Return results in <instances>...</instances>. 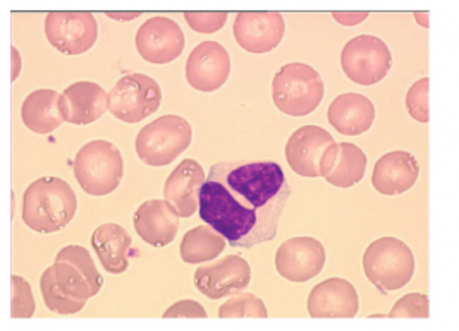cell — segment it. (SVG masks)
<instances>
[{"label": "cell", "instance_id": "cell-23", "mask_svg": "<svg viewBox=\"0 0 459 331\" xmlns=\"http://www.w3.org/2000/svg\"><path fill=\"white\" fill-rule=\"evenodd\" d=\"M327 119L337 132L344 136H359L374 125L376 106L359 93H344L329 106Z\"/></svg>", "mask_w": 459, "mask_h": 331}, {"label": "cell", "instance_id": "cell-4", "mask_svg": "<svg viewBox=\"0 0 459 331\" xmlns=\"http://www.w3.org/2000/svg\"><path fill=\"white\" fill-rule=\"evenodd\" d=\"M415 268L417 263L411 249L396 237L377 239L363 254L365 275L382 293L406 287L415 275Z\"/></svg>", "mask_w": 459, "mask_h": 331}, {"label": "cell", "instance_id": "cell-33", "mask_svg": "<svg viewBox=\"0 0 459 331\" xmlns=\"http://www.w3.org/2000/svg\"><path fill=\"white\" fill-rule=\"evenodd\" d=\"M164 318H209L207 310H204L196 301H179L176 304H172L164 314Z\"/></svg>", "mask_w": 459, "mask_h": 331}, {"label": "cell", "instance_id": "cell-36", "mask_svg": "<svg viewBox=\"0 0 459 331\" xmlns=\"http://www.w3.org/2000/svg\"><path fill=\"white\" fill-rule=\"evenodd\" d=\"M16 63V69L13 71V81L18 78V74H20V65H22V59H20V52L16 50V48H13V64Z\"/></svg>", "mask_w": 459, "mask_h": 331}, {"label": "cell", "instance_id": "cell-17", "mask_svg": "<svg viewBox=\"0 0 459 331\" xmlns=\"http://www.w3.org/2000/svg\"><path fill=\"white\" fill-rule=\"evenodd\" d=\"M179 213L168 199H150L134 211L136 233L152 248H166L179 232Z\"/></svg>", "mask_w": 459, "mask_h": 331}, {"label": "cell", "instance_id": "cell-3", "mask_svg": "<svg viewBox=\"0 0 459 331\" xmlns=\"http://www.w3.org/2000/svg\"><path fill=\"white\" fill-rule=\"evenodd\" d=\"M324 81L312 65L291 63L282 65L272 80V100L291 117L310 115L324 100Z\"/></svg>", "mask_w": 459, "mask_h": 331}, {"label": "cell", "instance_id": "cell-26", "mask_svg": "<svg viewBox=\"0 0 459 331\" xmlns=\"http://www.w3.org/2000/svg\"><path fill=\"white\" fill-rule=\"evenodd\" d=\"M228 244V239L210 225L191 228L181 242V259L186 265L207 263L219 258Z\"/></svg>", "mask_w": 459, "mask_h": 331}, {"label": "cell", "instance_id": "cell-6", "mask_svg": "<svg viewBox=\"0 0 459 331\" xmlns=\"http://www.w3.org/2000/svg\"><path fill=\"white\" fill-rule=\"evenodd\" d=\"M193 141V129L185 117L164 115L145 125L136 136V155L148 166H166L179 158Z\"/></svg>", "mask_w": 459, "mask_h": 331}, {"label": "cell", "instance_id": "cell-1", "mask_svg": "<svg viewBox=\"0 0 459 331\" xmlns=\"http://www.w3.org/2000/svg\"><path fill=\"white\" fill-rule=\"evenodd\" d=\"M291 196L277 162H219L200 192V218L232 248L250 249L275 239Z\"/></svg>", "mask_w": 459, "mask_h": 331}, {"label": "cell", "instance_id": "cell-9", "mask_svg": "<svg viewBox=\"0 0 459 331\" xmlns=\"http://www.w3.org/2000/svg\"><path fill=\"white\" fill-rule=\"evenodd\" d=\"M391 50L380 38L359 35L344 45L341 52V67L350 81L361 86L380 83L391 71Z\"/></svg>", "mask_w": 459, "mask_h": 331}, {"label": "cell", "instance_id": "cell-24", "mask_svg": "<svg viewBox=\"0 0 459 331\" xmlns=\"http://www.w3.org/2000/svg\"><path fill=\"white\" fill-rule=\"evenodd\" d=\"M131 244V235L117 224H104L95 228L91 235V246L102 267L112 275H121L129 268Z\"/></svg>", "mask_w": 459, "mask_h": 331}, {"label": "cell", "instance_id": "cell-15", "mask_svg": "<svg viewBox=\"0 0 459 331\" xmlns=\"http://www.w3.org/2000/svg\"><path fill=\"white\" fill-rule=\"evenodd\" d=\"M251 267L241 256H226L224 259L200 267L195 271L198 292L212 301L239 293L250 285Z\"/></svg>", "mask_w": 459, "mask_h": 331}, {"label": "cell", "instance_id": "cell-7", "mask_svg": "<svg viewBox=\"0 0 459 331\" xmlns=\"http://www.w3.org/2000/svg\"><path fill=\"white\" fill-rule=\"evenodd\" d=\"M40 292L47 310L59 316L76 314L84 310L91 295L83 271L71 261L56 259L40 278Z\"/></svg>", "mask_w": 459, "mask_h": 331}, {"label": "cell", "instance_id": "cell-25", "mask_svg": "<svg viewBox=\"0 0 459 331\" xmlns=\"http://www.w3.org/2000/svg\"><path fill=\"white\" fill-rule=\"evenodd\" d=\"M22 124L37 134H50L64 121L61 95L54 89H37L26 97L22 106Z\"/></svg>", "mask_w": 459, "mask_h": 331}, {"label": "cell", "instance_id": "cell-32", "mask_svg": "<svg viewBox=\"0 0 459 331\" xmlns=\"http://www.w3.org/2000/svg\"><path fill=\"white\" fill-rule=\"evenodd\" d=\"M228 13L224 11H212V13H204V11H188L185 13V20L189 24V28L196 33H217L224 28L228 21Z\"/></svg>", "mask_w": 459, "mask_h": 331}, {"label": "cell", "instance_id": "cell-30", "mask_svg": "<svg viewBox=\"0 0 459 331\" xmlns=\"http://www.w3.org/2000/svg\"><path fill=\"white\" fill-rule=\"evenodd\" d=\"M429 314V297L425 293H408L401 297L389 312V318H411V319H427Z\"/></svg>", "mask_w": 459, "mask_h": 331}, {"label": "cell", "instance_id": "cell-29", "mask_svg": "<svg viewBox=\"0 0 459 331\" xmlns=\"http://www.w3.org/2000/svg\"><path fill=\"white\" fill-rule=\"evenodd\" d=\"M35 314V297L31 285L20 276L13 275V310L11 316L16 319H28Z\"/></svg>", "mask_w": 459, "mask_h": 331}, {"label": "cell", "instance_id": "cell-12", "mask_svg": "<svg viewBox=\"0 0 459 331\" xmlns=\"http://www.w3.org/2000/svg\"><path fill=\"white\" fill-rule=\"evenodd\" d=\"M186 45L181 26L164 16H155L143 22L136 33V48L142 59L164 65L181 57Z\"/></svg>", "mask_w": 459, "mask_h": 331}, {"label": "cell", "instance_id": "cell-35", "mask_svg": "<svg viewBox=\"0 0 459 331\" xmlns=\"http://www.w3.org/2000/svg\"><path fill=\"white\" fill-rule=\"evenodd\" d=\"M108 18H114V20H125V21H129V20H134V18H140L142 16V13H133V14H116V13H105Z\"/></svg>", "mask_w": 459, "mask_h": 331}, {"label": "cell", "instance_id": "cell-37", "mask_svg": "<svg viewBox=\"0 0 459 331\" xmlns=\"http://www.w3.org/2000/svg\"><path fill=\"white\" fill-rule=\"evenodd\" d=\"M415 20H417L423 28H429V13H415Z\"/></svg>", "mask_w": 459, "mask_h": 331}, {"label": "cell", "instance_id": "cell-21", "mask_svg": "<svg viewBox=\"0 0 459 331\" xmlns=\"http://www.w3.org/2000/svg\"><path fill=\"white\" fill-rule=\"evenodd\" d=\"M420 166L417 158L403 149L378 158L372 175V186L384 196H397L417 184Z\"/></svg>", "mask_w": 459, "mask_h": 331}, {"label": "cell", "instance_id": "cell-16", "mask_svg": "<svg viewBox=\"0 0 459 331\" xmlns=\"http://www.w3.org/2000/svg\"><path fill=\"white\" fill-rule=\"evenodd\" d=\"M230 57L217 42H204L193 48L186 61V81L202 93L221 89L230 80Z\"/></svg>", "mask_w": 459, "mask_h": 331}, {"label": "cell", "instance_id": "cell-31", "mask_svg": "<svg viewBox=\"0 0 459 331\" xmlns=\"http://www.w3.org/2000/svg\"><path fill=\"white\" fill-rule=\"evenodd\" d=\"M406 108L420 124L429 123V78L413 84L406 95Z\"/></svg>", "mask_w": 459, "mask_h": 331}, {"label": "cell", "instance_id": "cell-27", "mask_svg": "<svg viewBox=\"0 0 459 331\" xmlns=\"http://www.w3.org/2000/svg\"><path fill=\"white\" fill-rule=\"evenodd\" d=\"M219 318L230 319V318H269V310L265 308L264 301L253 293L239 292L234 293L228 302H224L219 310Z\"/></svg>", "mask_w": 459, "mask_h": 331}, {"label": "cell", "instance_id": "cell-22", "mask_svg": "<svg viewBox=\"0 0 459 331\" xmlns=\"http://www.w3.org/2000/svg\"><path fill=\"white\" fill-rule=\"evenodd\" d=\"M367 155L353 143H335L322 164V177L331 186L348 189L365 177Z\"/></svg>", "mask_w": 459, "mask_h": 331}, {"label": "cell", "instance_id": "cell-5", "mask_svg": "<svg viewBox=\"0 0 459 331\" xmlns=\"http://www.w3.org/2000/svg\"><path fill=\"white\" fill-rule=\"evenodd\" d=\"M74 177L90 196L112 194L125 177L119 148L104 140L86 143L74 158Z\"/></svg>", "mask_w": 459, "mask_h": 331}, {"label": "cell", "instance_id": "cell-10", "mask_svg": "<svg viewBox=\"0 0 459 331\" xmlns=\"http://www.w3.org/2000/svg\"><path fill=\"white\" fill-rule=\"evenodd\" d=\"M45 37L65 55H82L99 38V24L86 11H52L45 18Z\"/></svg>", "mask_w": 459, "mask_h": 331}, {"label": "cell", "instance_id": "cell-34", "mask_svg": "<svg viewBox=\"0 0 459 331\" xmlns=\"http://www.w3.org/2000/svg\"><path fill=\"white\" fill-rule=\"evenodd\" d=\"M333 18L342 26H356L368 18V13H333Z\"/></svg>", "mask_w": 459, "mask_h": 331}, {"label": "cell", "instance_id": "cell-19", "mask_svg": "<svg viewBox=\"0 0 459 331\" xmlns=\"http://www.w3.org/2000/svg\"><path fill=\"white\" fill-rule=\"evenodd\" d=\"M207 181L205 170L196 160L186 158L174 168L164 186V196L181 218H189L200 208V192Z\"/></svg>", "mask_w": 459, "mask_h": 331}, {"label": "cell", "instance_id": "cell-20", "mask_svg": "<svg viewBox=\"0 0 459 331\" xmlns=\"http://www.w3.org/2000/svg\"><path fill=\"white\" fill-rule=\"evenodd\" d=\"M61 110L69 124H93L108 110V93L100 84L78 81L64 89Z\"/></svg>", "mask_w": 459, "mask_h": 331}, {"label": "cell", "instance_id": "cell-28", "mask_svg": "<svg viewBox=\"0 0 459 331\" xmlns=\"http://www.w3.org/2000/svg\"><path fill=\"white\" fill-rule=\"evenodd\" d=\"M56 259H64V261H71L73 265H76L78 268L83 271L90 289H91V295L95 297L102 287H104V278L99 273V269L95 267V261L91 259L90 252L82 246H65V248L59 250V254L56 256Z\"/></svg>", "mask_w": 459, "mask_h": 331}, {"label": "cell", "instance_id": "cell-2", "mask_svg": "<svg viewBox=\"0 0 459 331\" xmlns=\"http://www.w3.org/2000/svg\"><path fill=\"white\" fill-rule=\"evenodd\" d=\"M78 209V198L65 181L42 177L31 182L22 196V222L39 233H56L67 227Z\"/></svg>", "mask_w": 459, "mask_h": 331}, {"label": "cell", "instance_id": "cell-14", "mask_svg": "<svg viewBox=\"0 0 459 331\" xmlns=\"http://www.w3.org/2000/svg\"><path fill=\"white\" fill-rule=\"evenodd\" d=\"M334 138L318 125H305L292 132L286 143V160L292 170L307 179L322 177V164Z\"/></svg>", "mask_w": 459, "mask_h": 331}, {"label": "cell", "instance_id": "cell-13", "mask_svg": "<svg viewBox=\"0 0 459 331\" xmlns=\"http://www.w3.org/2000/svg\"><path fill=\"white\" fill-rule=\"evenodd\" d=\"M325 248L314 237H292L275 254L277 273L292 284L310 282L322 273Z\"/></svg>", "mask_w": 459, "mask_h": 331}, {"label": "cell", "instance_id": "cell-8", "mask_svg": "<svg viewBox=\"0 0 459 331\" xmlns=\"http://www.w3.org/2000/svg\"><path fill=\"white\" fill-rule=\"evenodd\" d=\"M162 104L159 83L140 72L126 74L108 93V112L126 124H138Z\"/></svg>", "mask_w": 459, "mask_h": 331}, {"label": "cell", "instance_id": "cell-11", "mask_svg": "<svg viewBox=\"0 0 459 331\" xmlns=\"http://www.w3.org/2000/svg\"><path fill=\"white\" fill-rule=\"evenodd\" d=\"M232 33L243 50L260 55L269 54L282 42L286 22L275 11H243L236 16Z\"/></svg>", "mask_w": 459, "mask_h": 331}, {"label": "cell", "instance_id": "cell-18", "mask_svg": "<svg viewBox=\"0 0 459 331\" xmlns=\"http://www.w3.org/2000/svg\"><path fill=\"white\" fill-rule=\"evenodd\" d=\"M358 310V292L344 278H329L314 287L308 295V314L312 318L351 319Z\"/></svg>", "mask_w": 459, "mask_h": 331}]
</instances>
